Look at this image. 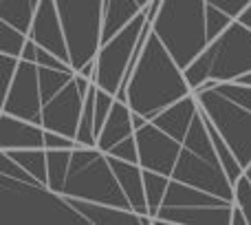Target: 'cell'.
<instances>
[{
	"label": "cell",
	"instance_id": "obj_1",
	"mask_svg": "<svg viewBox=\"0 0 251 225\" xmlns=\"http://www.w3.org/2000/svg\"><path fill=\"white\" fill-rule=\"evenodd\" d=\"M192 93L194 88L187 82L185 69L174 60L168 47L152 31L134 71L115 97L126 102L132 112H139L146 119H154L161 111Z\"/></svg>",
	"mask_w": 251,
	"mask_h": 225
},
{
	"label": "cell",
	"instance_id": "obj_2",
	"mask_svg": "<svg viewBox=\"0 0 251 225\" xmlns=\"http://www.w3.org/2000/svg\"><path fill=\"white\" fill-rule=\"evenodd\" d=\"M0 225H91L69 197L47 183H25L0 174Z\"/></svg>",
	"mask_w": 251,
	"mask_h": 225
},
{
	"label": "cell",
	"instance_id": "obj_3",
	"mask_svg": "<svg viewBox=\"0 0 251 225\" xmlns=\"http://www.w3.org/2000/svg\"><path fill=\"white\" fill-rule=\"evenodd\" d=\"M152 31L187 69L209 44L207 0H163L152 20Z\"/></svg>",
	"mask_w": 251,
	"mask_h": 225
},
{
	"label": "cell",
	"instance_id": "obj_4",
	"mask_svg": "<svg viewBox=\"0 0 251 225\" xmlns=\"http://www.w3.org/2000/svg\"><path fill=\"white\" fill-rule=\"evenodd\" d=\"M251 71V29L234 18L218 38L185 69L190 86L199 88L205 82H236Z\"/></svg>",
	"mask_w": 251,
	"mask_h": 225
},
{
	"label": "cell",
	"instance_id": "obj_5",
	"mask_svg": "<svg viewBox=\"0 0 251 225\" xmlns=\"http://www.w3.org/2000/svg\"><path fill=\"white\" fill-rule=\"evenodd\" d=\"M62 195L132 210L122 183H119L117 174L110 166L108 155L97 146L73 148V157H71L69 174H66Z\"/></svg>",
	"mask_w": 251,
	"mask_h": 225
},
{
	"label": "cell",
	"instance_id": "obj_6",
	"mask_svg": "<svg viewBox=\"0 0 251 225\" xmlns=\"http://www.w3.org/2000/svg\"><path fill=\"white\" fill-rule=\"evenodd\" d=\"M55 4L71 49V66L77 73L100 53L104 0H55Z\"/></svg>",
	"mask_w": 251,
	"mask_h": 225
},
{
	"label": "cell",
	"instance_id": "obj_7",
	"mask_svg": "<svg viewBox=\"0 0 251 225\" xmlns=\"http://www.w3.org/2000/svg\"><path fill=\"white\" fill-rule=\"evenodd\" d=\"M194 95L223 139L229 143L240 166L247 168L251 164V111L218 93L214 86L196 88Z\"/></svg>",
	"mask_w": 251,
	"mask_h": 225
},
{
	"label": "cell",
	"instance_id": "obj_8",
	"mask_svg": "<svg viewBox=\"0 0 251 225\" xmlns=\"http://www.w3.org/2000/svg\"><path fill=\"white\" fill-rule=\"evenodd\" d=\"M146 22H148V13L143 9L117 35H113L108 42H104L100 47V53L95 57L97 71H95V78H93V82H97L100 88L117 95V91L126 82L130 60L134 56V49H137V42L141 38V31L146 27Z\"/></svg>",
	"mask_w": 251,
	"mask_h": 225
},
{
	"label": "cell",
	"instance_id": "obj_9",
	"mask_svg": "<svg viewBox=\"0 0 251 225\" xmlns=\"http://www.w3.org/2000/svg\"><path fill=\"white\" fill-rule=\"evenodd\" d=\"M172 179L187 183V186L201 188L205 192H212V195L221 197V199L234 201V183L227 177L221 159H209V157L199 155V152L190 150L185 146L181 148Z\"/></svg>",
	"mask_w": 251,
	"mask_h": 225
},
{
	"label": "cell",
	"instance_id": "obj_10",
	"mask_svg": "<svg viewBox=\"0 0 251 225\" xmlns=\"http://www.w3.org/2000/svg\"><path fill=\"white\" fill-rule=\"evenodd\" d=\"M2 112L35 121L42 126V91H40V66L20 60L13 84L2 95Z\"/></svg>",
	"mask_w": 251,
	"mask_h": 225
},
{
	"label": "cell",
	"instance_id": "obj_11",
	"mask_svg": "<svg viewBox=\"0 0 251 225\" xmlns=\"http://www.w3.org/2000/svg\"><path fill=\"white\" fill-rule=\"evenodd\" d=\"M137 146H139V164L143 170L172 177L174 166L178 161L183 143L161 130L154 121H148L141 128H137Z\"/></svg>",
	"mask_w": 251,
	"mask_h": 225
},
{
	"label": "cell",
	"instance_id": "obj_12",
	"mask_svg": "<svg viewBox=\"0 0 251 225\" xmlns=\"http://www.w3.org/2000/svg\"><path fill=\"white\" fill-rule=\"evenodd\" d=\"M84 102H86V95L79 91L77 82L73 78L60 93H55L51 100L42 104V126L47 130L62 133L66 137L75 139L79 119H82Z\"/></svg>",
	"mask_w": 251,
	"mask_h": 225
},
{
	"label": "cell",
	"instance_id": "obj_13",
	"mask_svg": "<svg viewBox=\"0 0 251 225\" xmlns=\"http://www.w3.org/2000/svg\"><path fill=\"white\" fill-rule=\"evenodd\" d=\"M29 38L35 40L42 49L51 51L53 56H57L60 60H64L66 64H71V49H69V42H66L64 25H62L55 0H40V7L33 18V27L29 31Z\"/></svg>",
	"mask_w": 251,
	"mask_h": 225
},
{
	"label": "cell",
	"instance_id": "obj_14",
	"mask_svg": "<svg viewBox=\"0 0 251 225\" xmlns=\"http://www.w3.org/2000/svg\"><path fill=\"white\" fill-rule=\"evenodd\" d=\"M234 203L221 205H161L152 225H231Z\"/></svg>",
	"mask_w": 251,
	"mask_h": 225
},
{
	"label": "cell",
	"instance_id": "obj_15",
	"mask_svg": "<svg viewBox=\"0 0 251 225\" xmlns=\"http://www.w3.org/2000/svg\"><path fill=\"white\" fill-rule=\"evenodd\" d=\"M44 126L22 117L2 112L0 115V150H25L44 148Z\"/></svg>",
	"mask_w": 251,
	"mask_h": 225
},
{
	"label": "cell",
	"instance_id": "obj_16",
	"mask_svg": "<svg viewBox=\"0 0 251 225\" xmlns=\"http://www.w3.org/2000/svg\"><path fill=\"white\" fill-rule=\"evenodd\" d=\"M69 201L91 225H152L150 217H143L128 208H115V205L73 199V197H69Z\"/></svg>",
	"mask_w": 251,
	"mask_h": 225
},
{
	"label": "cell",
	"instance_id": "obj_17",
	"mask_svg": "<svg viewBox=\"0 0 251 225\" xmlns=\"http://www.w3.org/2000/svg\"><path fill=\"white\" fill-rule=\"evenodd\" d=\"M110 166H113L115 174H117L119 183H122L126 197H128L130 205H132L134 212L143 214V217H150V208H148V197H146V183H143V168L141 164H134V161H126L119 157H110Z\"/></svg>",
	"mask_w": 251,
	"mask_h": 225
},
{
	"label": "cell",
	"instance_id": "obj_18",
	"mask_svg": "<svg viewBox=\"0 0 251 225\" xmlns=\"http://www.w3.org/2000/svg\"><path fill=\"white\" fill-rule=\"evenodd\" d=\"M196 115H199V102H196V95L192 93V95L178 100L176 104L161 111L159 115L150 121H154L161 130H165L168 135H172L174 139H178V141L183 143V139H185L187 130H190Z\"/></svg>",
	"mask_w": 251,
	"mask_h": 225
},
{
	"label": "cell",
	"instance_id": "obj_19",
	"mask_svg": "<svg viewBox=\"0 0 251 225\" xmlns=\"http://www.w3.org/2000/svg\"><path fill=\"white\" fill-rule=\"evenodd\" d=\"M132 135H137L134 124H132V109H130L126 102L117 100L113 111H110L108 119H106L104 128L97 135V148L108 155L117 143H122L124 139L132 137Z\"/></svg>",
	"mask_w": 251,
	"mask_h": 225
},
{
	"label": "cell",
	"instance_id": "obj_20",
	"mask_svg": "<svg viewBox=\"0 0 251 225\" xmlns=\"http://www.w3.org/2000/svg\"><path fill=\"white\" fill-rule=\"evenodd\" d=\"M143 7L139 0H104V29H101V44L117 35L128 22H132Z\"/></svg>",
	"mask_w": 251,
	"mask_h": 225
},
{
	"label": "cell",
	"instance_id": "obj_21",
	"mask_svg": "<svg viewBox=\"0 0 251 225\" xmlns=\"http://www.w3.org/2000/svg\"><path fill=\"white\" fill-rule=\"evenodd\" d=\"M40 0H0V20L29 35Z\"/></svg>",
	"mask_w": 251,
	"mask_h": 225
},
{
	"label": "cell",
	"instance_id": "obj_22",
	"mask_svg": "<svg viewBox=\"0 0 251 225\" xmlns=\"http://www.w3.org/2000/svg\"><path fill=\"white\" fill-rule=\"evenodd\" d=\"M33 174L38 181L47 183L49 186V157H47V148H25V150H4Z\"/></svg>",
	"mask_w": 251,
	"mask_h": 225
},
{
	"label": "cell",
	"instance_id": "obj_23",
	"mask_svg": "<svg viewBox=\"0 0 251 225\" xmlns=\"http://www.w3.org/2000/svg\"><path fill=\"white\" fill-rule=\"evenodd\" d=\"M49 157V188L62 195L66 174H69L71 157H73V148H47Z\"/></svg>",
	"mask_w": 251,
	"mask_h": 225
},
{
	"label": "cell",
	"instance_id": "obj_24",
	"mask_svg": "<svg viewBox=\"0 0 251 225\" xmlns=\"http://www.w3.org/2000/svg\"><path fill=\"white\" fill-rule=\"evenodd\" d=\"M168 174L154 172V170H143V183H146V197H148V208H150V219L159 214V208L165 199V192L170 186Z\"/></svg>",
	"mask_w": 251,
	"mask_h": 225
},
{
	"label": "cell",
	"instance_id": "obj_25",
	"mask_svg": "<svg viewBox=\"0 0 251 225\" xmlns=\"http://www.w3.org/2000/svg\"><path fill=\"white\" fill-rule=\"evenodd\" d=\"M75 78V71L51 69V66H40V91H42V104L51 100L55 93H60L71 80Z\"/></svg>",
	"mask_w": 251,
	"mask_h": 225
},
{
	"label": "cell",
	"instance_id": "obj_26",
	"mask_svg": "<svg viewBox=\"0 0 251 225\" xmlns=\"http://www.w3.org/2000/svg\"><path fill=\"white\" fill-rule=\"evenodd\" d=\"M26 40H29V35H26L25 31H20V29H16V27H11L9 22L0 20V53L22 57Z\"/></svg>",
	"mask_w": 251,
	"mask_h": 225
},
{
	"label": "cell",
	"instance_id": "obj_27",
	"mask_svg": "<svg viewBox=\"0 0 251 225\" xmlns=\"http://www.w3.org/2000/svg\"><path fill=\"white\" fill-rule=\"evenodd\" d=\"M218 93H223L225 97L234 100L236 104L245 106L251 111V86L249 84H240V82H216L214 84Z\"/></svg>",
	"mask_w": 251,
	"mask_h": 225
},
{
	"label": "cell",
	"instance_id": "obj_28",
	"mask_svg": "<svg viewBox=\"0 0 251 225\" xmlns=\"http://www.w3.org/2000/svg\"><path fill=\"white\" fill-rule=\"evenodd\" d=\"M115 102H117V97H115L113 93H108V91L97 86V93H95V130H97V135H100V130L104 128V124H106V119H108L110 111H113Z\"/></svg>",
	"mask_w": 251,
	"mask_h": 225
},
{
	"label": "cell",
	"instance_id": "obj_29",
	"mask_svg": "<svg viewBox=\"0 0 251 225\" xmlns=\"http://www.w3.org/2000/svg\"><path fill=\"white\" fill-rule=\"evenodd\" d=\"M231 20H234V18H231L229 13H225L223 9H218L216 4L207 2V35H209V42H212L214 38H218V35L231 25Z\"/></svg>",
	"mask_w": 251,
	"mask_h": 225
},
{
	"label": "cell",
	"instance_id": "obj_30",
	"mask_svg": "<svg viewBox=\"0 0 251 225\" xmlns=\"http://www.w3.org/2000/svg\"><path fill=\"white\" fill-rule=\"evenodd\" d=\"M234 203L243 208V212L247 214L249 225H251V181L245 174L234 183Z\"/></svg>",
	"mask_w": 251,
	"mask_h": 225
},
{
	"label": "cell",
	"instance_id": "obj_31",
	"mask_svg": "<svg viewBox=\"0 0 251 225\" xmlns=\"http://www.w3.org/2000/svg\"><path fill=\"white\" fill-rule=\"evenodd\" d=\"M0 66H2V95H4L13 84V78H16L18 66H20V57L0 53Z\"/></svg>",
	"mask_w": 251,
	"mask_h": 225
},
{
	"label": "cell",
	"instance_id": "obj_32",
	"mask_svg": "<svg viewBox=\"0 0 251 225\" xmlns=\"http://www.w3.org/2000/svg\"><path fill=\"white\" fill-rule=\"evenodd\" d=\"M110 157H119V159H126V161H134V164H139V146H137V135H132V137L124 139L122 143H117V146L113 148V150L108 152Z\"/></svg>",
	"mask_w": 251,
	"mask_h": 225
},
{
	"label": "cell",
	"instance_id": "obj_33",
	"mask_svg": "<svg viewBox=\"0 0 251 225\" xmlns=\"http://www.w3.org/2000/svg\"><path fill=\"white\" fill-rule=\"evenodd\" d=\"M75 146H77V141L73 137H66L62 133H53V130L44 133V148H75Z\"/></svg>",
	"mask_w": 251,
	"mask_h": 225
},
{
	"label": "cell",
	"instance_id": "obj_34",
	"mask_svg": "<svg viewBox=\"0 0 251 225\" xmlns=\"http://www.w3.org/2000/svg\"><path fill=\"white\" fill-rule=\"evenodd\" d=\"M209 4H216L218 9H223L225 13H229L231 18H238L243 13V9L247 7L251 0H207Z\"/></svg>",
	"mask_w": 251,
	"mask_h": 225
},
{
	"label": "cell",
	"instance_id": "obj_35",
	"mask_svg": "<svg viewBox=\"0 0 251 225\" xmlns=\"http://www.w3.org/2000/svg\"><path fill=\"white\" fill-rule=\"evenodd\" d=\"M231 225H249L247 214H245L243 208L236 205V203H234V212H231Z\"/></svg>",
	"mask_w": 251,
	"mask_h": 225
},
{
	"label": "cell",
	"instance_id": "obj_36",
	"mask_svg": "<svg viewBox=\"0 0 251 225\" xmlns=\"http://www.w3.org/2000/svg\"><path fill=\"white\" fill-rule=\"evenodd\" d=\"M238 20L243 22V25H247L249 29H251V2H249L245 9H243V13H240V16H238Z\"/></svg>",
	"mask_w": 251,
	"mask_h": 225
},
{
	"label": "cell",
	"instance_id": "obj_37",
	"mask_svg": "<svg viewBox=\"0 0 251 225\" xmlns=\"http://www.w3.org/2000/svg\"><path fill=\"white\" fill-rule=\"evenodd\" d=\"M236 82H240V84H249V86H251V71H249V73H245V75H240V78L236 80Z\"/></svg>",
	"mask_w": 251,
	"mask_h": 225
},
{
	"label": "cell",
	"instance_id": "obj_38",
	"mask_svg": "<svg viewBox=\"0 0 251 225\" xmlns=\"http://www.w3.org/2000/svg\"><path fill=\"white\" fill-rule=\"evenodd\" d=\"M243 174H245V177H247L249 181H251V164L247 166V168H245V172H243Z\"/></svg>",
	"mask_w": 251,
	"mask_h": 225
},
{
	"label": "cell",
	"instance_id": "obj_39",
	"mask_svg": "<svg viewBox=\"0 0 251 225\" xmlns=\"http://www.w3.org/2000/svg\"><path fill=\"white\" fill-rule=\"evenodd\" d=\"M150 2H152V0H139V4H141V7H148Z\"/></svg>",
	"mask_w": 251,
	"mask_h": 225
}]
</instances>
